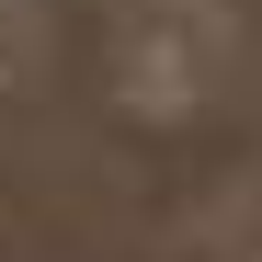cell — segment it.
<instances>
[{"label": "cell", "instance_id": "1", "mask_svg": "<svg viewBox=\"0 0 262 262\" xmlns=\"http://www.w3.org/2000/svg\"><path fill=\"white\" fill-rule=\"evenodd\" d=\"M216 12H194V34H160V12H137V34H125V57H137V92H160V103H183L194 80H216Z\"/></svg>", "mask_w": 262, "mask_h": 262}, {"label": "cell", "instance_id": "2", "mask_svg": "<svg viewBox=\"0 0 262 262\" xmlns=\"http://www.w3.org/2000/svg\"><path fill=\"white\" fill-rule=\"evenodd\" d=\"M0 46H12V12H0Z\"/></svg>", "mask_w": 262, "mask_h": 262}]
</instances>
